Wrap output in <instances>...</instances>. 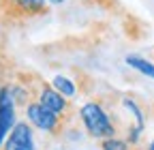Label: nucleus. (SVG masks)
<instances>
[{
    "mask_svg": "<svg viewBox=\"0 0 154 150\" xmlns=\"http://www.w3.org/2000/svg\"><path fill=\"white\" fill-rule=\"evenodd\" d=\"M47 13V0H0V24L2 26H22Z\"/></svg>",
    "mask_w": 154,
    "mask_h": 150,
    "instance_id": "f257e3e1",
    "label": "nucleus"
},
{
    "mask_svg": "<svg viewBox=\"0 0 154 150\" xmlns=\"http://www.w3.org/2000/svg\"><path fill=\"white\" fill-rule=\"evenodd\" d=\"M79 118L84 122L86 133L94 139H107L116 135V124L111 120V114L101 101H88L79 109Z\"/></svg>",
    "mask_w": 154,
    "mask_h": 150,
    "instance_id": "f03ea898",
    "label": "nucleus"
},
{
    "mask_svg": "<svg viewBox=\"0 0 154 150\" xmlns=\"http://www.w3.org/2000/svg\"><path fill=\"white\" fill-rule=\"evenodd\" d=\"M26 116H28L30 124H34L36 129L45 131V133H49V135H56L58 137V135L64 133L66 120H62L60 116L51 114L49 109H45L41 103H36V101H30L26 105Z\"/></svg>",
    "mask_w": 154,
    "mask_h": 150,
    "instance_id": "7ed1b4c3",
    "label": "nucleus"
},
{
    "mask_svg": "<svg viewBox=\"0 0 154 150\" xmlns=\"http://www.w3.org/2000/svg\"><path fill=\"white\" fill-rule=\"evenodd\" d=\"M34 101H36V103H41L45 109H49L51 114L60 116L62 120H69V118H71V114H73V109H71V105H69L66 97H64V95H60V92H58L51 84H45V82L38 84L36 99H34Z\"/></svg>",
    "mask_w": 154,
    "mask_h": 150,
    "instance_id": "20e7f679",
    "label": "nucleus"
},
{
    "mask_svg": "<svg viewBox=\"0 0 154 150\" xmlns=\"http://www.w3.org/2000/svg\"><path fill=\"white\" fill-rule=\"evenodd\" d=\"M15 103L17 101L11 86H2L0 88V146L5 144L7 135L15 127Z\"/></svg>",
    "mask_w": 154,
    "mask_h": 150,
    "instance_id": "39448f33",
    "label": "nucleus"
},
{
    "mask_svg": "<svg viewBox=\"0 0 154 150\" xmlns=\"http://www.w3.org/2000/svg\"><path fill=\"white\" fill-rule=\"evenodd\" d=\"M0 150H36V144H34V133L30 124L26 122H17L11 133L7 135L5 144L0 146Z\"/></svg>",
    "mask_w": 154,
    "mask_h": 150,
    "instance_id": "423d86ee",
    "label": "nucleus"
},
{
    "mask_svg": "<svg viewBox=\"0 0 154 150\" xmlns=\"http://www.w3.org/2000/svg\"><path fill=\"white\" fill-rule=\"evenodd\" d=\"M126 64L133 67L135 71H139L141 75H148V77L154 80V62L141 58V56H126Z\"/></svg>",
    "mask_w": 154,
    "mask_h": 150,
    "instance_id": "0eeeda50",
    "label": "nucleus"
},
{
    "mask_svg": "<svg viewBox=\"0 0 154 150\" xmlns=\"http://www.w3.org/2000/svg\"><path fill=\"white\" fill-rule=\"evenodd\" d=\"M51 86L60 92V95H64V97H73L75 95V84L69 77H64V75H56L54 82H51Z\"/></svg>",
    "mask_w": 154,
    "mask_h": 150,
    "instance_id": "6e6552de",
    "label": "nucleus"
},
{
    "mask_svg": "<svg viewBox=\"0 0 154 150\" xmlns=\"http://www.w3.org/2000/svg\"><path fill=\"white\" fill-rule=\"evenodd\" d=\"M101 148H103V150H128V142L113 135V137L101 139Z\"/></svg>",
    "mask_w": 154,
    "mask_h": 150,
    "instance_id": "1a4fd4ad",
    "label": "nucleus"
},
{
    "mask_svg": "<svg viewBox=\"0 0 154 150\" xmlns=\"http://www.w3.org/2000/svg\"><path fill=\"white\" fill-rule=\"evenodd\" d=\"M84 2L92 7H101V9H113L118 5V0H84Z\"/></svg>",
    "mask_w": 154,
    "mask_h": 150,
    "instance_id": "9d476101",
    "label": "nucleus"
},
{
    "mask_svg": "<svg viewBox=\"0 0 154 150\" xmlns=\"http://www.w3.org/2000/svg\"><path fill=\"white\" fill-rule=\"evenodd\" d=\"M47 2H51V5H62V2H66V0H47Z\"/></svg>",
    "mask_w": 154,
    "mask_h": 150,
    "instance_id": "9b49d317",
    "label": "nucleus"
},
{
    "mask_svg": "<svg viewBox=\"0 0 154 150\" xmlns=\"http://www.w3.org/2000/svg\"><path fill=\"white\" fill-rule=\"evenodd\" d=\"M148 150H154V142H152V144H150V148H148Z\"/></svg>",
    "mask_w": 154,
    "mask_h": 150,
    "instance_id": "f8f14e48",
    "label": "nucleus"
}]
</instances>
